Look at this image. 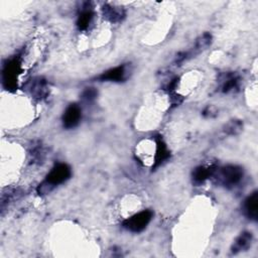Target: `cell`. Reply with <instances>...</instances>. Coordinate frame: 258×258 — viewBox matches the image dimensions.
Here are the masks:
<instances>
[{
  "label": "cell",
  "instance_id": "cell-1",
  "mask_svg": "<svg viewBox=\"0 0 258 258\" xmlns=\"http://www.w3.org/2000/svg\"><path fill=\"white\" fill-rule=\"evenodd\" d=\"M71 167L66 163L55 164L46 175L45 179L38 185V195H46L53 189L54 186L64 182L71 177Z\"/></svg>",
  "mask_w": 258,
  "mask_h": 258
},
{
  "label": "cell",
  "instance_id": "cell-2",
  "mask_svg": "<svg viewBox=\"0 0 258 258\" xmlns=\"http://www.w3.org/2000/svg\"><path fill=\"white\" fill-rule=\"evenodd\" d=\"M215 180L227 188H232L237 185L243 177V169L238 165L229 164L221 168H216L214 174Z\"/></svg>",
  "mask_w": 258,
  "mask_h": 258
},
{
  "label": "cell",
  "instance_id": "cell-3",
  "mask_svg": "<svg viewBox=\"0 0 258 258\" xmlns=\"http://www.w3.org/2000/svg\"><path fill=\"white\" fill-rule=\"evenodd\" d=\"M20 72L21 63L19 57H14L4 64L2 71V81L6 90H14L17 88V80Z\"/></svg>",
  "mask_w": 258,
  "mask_h": 258
},
{
  "label": "cell",
  "instance_id": "cell-4",
  "mask_svg": "<svg viewBox=\"0 0 258 258\" xmlns=\"http://www.w3.org/2000/svg\"><path fill=\"white\" fill-rule=\"evenodd\" d=\"M152 216H153V213L151 211L144 210L125 219L122 223V226L123 228H125L130 232L139 233L147 227V225L150 223L152 219Z\"/></svg>",
  "mask_w": 258,
  "mask_h": 258
},
{
  "label": "cell",
  "instance_id": "cell-5",
  "mask_svg": "<svg viewBox=\"0 0 258 258\" xmlns=\"http://www.w3.org/2000/svg\"><path fill=\"white\" fill-rule=\"evenodd\" d=\"M81 117H82V110L80 106L77 104L69 105L62 115L63 127L68 129L76 127L79 124Z\"/></svg>",
  "mask_w": 258,
  "mask_h": 258
},
{
  "label": "cell",
  "instance_id": "cell-6",
  "mask_svg": "<svg viewBox=\"0 0 258 258\" xmlns=\"http://www.w3.org/2000/svg\"><path fill=\"white\" fill-rule=\"evenodd\" d=\"M126 66H118L116 68L110 69L107 72L103 73L101 76L98 77V79L102 82H122L126 79Z\"/></svg>",
  "mask_w": 258,
  "mask_h": 258
},
{
  "label": "cell",
  "instance_id": "cell-7",
  "mask_svg": "<svg viewBox=\"0 0 258 258\" xmlns=\"http://www.w3.org/2000/svg\"><path fill=\"white\" fill-rule=\"evenodd\" d=\"M244 213L248 219L252 221H257L258 216V192L257 190L253 191L247 199L244 201Z\"/></svg>",
  "mask_w": 258,
  "mask_h": 258
},
{
  "label": "cell",
  "instance_id": "cell-8",
  "mask_svg": "<svg viewBox=\"0 0 258 258\" xmlns=\"http://www.w3.org/2000/svg\"><path fill=\"white\" fill-rule=\"evenodd\" d=\"M252 241H253L252 233H250V232L241 233L237 237V239L234 241L232 248H231V252L233 254H237L239 252L248 250L252 244Z\"/></svg>",
  "mask_w": 258,
  "mask_h": 258
},
{
  "label": "cell",
  "instance_id": "cell-9",
  "mask_svg": "<svg viewBox=\"0 0 258 258\" xmlns=\"http://www.w3.org/2000/svg\"><path fill=\"white\" fill-rule=\"evenodd\" d=\"M102 12L104 18H106L108 21L112 23L120 22L125 17V11L121 7H116L109 4H105L103 6Z\"/></svg>",
  "mask_w": 258,
  "mask_h": 258
},
{
  "label": "cell",
  "instance_id": "cell-10",
  "mask_svg": "<svg viewBox=\"0 0 258 258\" xmlns=\"http://www.w3.org/2000/svg\"><path fill=\"white\" fill-rule=\"evenodd\" d=\"M216 166L215 165H200L198 167L195 168V170L192 171V180L195 183L200 184L203 183L206 179H208L209 177H211L215 170H216Z\"/></svg>",
  "mask_w": 258,
  "mask_h": 258
},
{
  "label": "cell",
  "instance_id": "cell-11",
  "mask_svg": "<svg viewBox=\"0 0 258 258\" xmlns=\"http://www.w3.org/2000/svg\"><path fill=\"white\" fill-rule=\"evenodd\" d=\"M169 157V151L167 149L166 144L163 142V140L158 136L156 139V151L154 156V165L153 168L159 166L162 162H164Z\"/></svg>",
  "mask_w": 258,
  "mask_h": 258
},
{
  "label": "cell",
  "instance_id": "cell-12",
  "mask_svg": "<svg viewBox=\"0 0 258 258\" xmlns=\"http://www.w3.org/2000/svg\"><path fill=\"white\" fill-rule=\"evenodd\" d=\"M86 9H83L82 12L80 13L78 20H77V26L80 30H86L88 29L89 25L91 24L93 17H94V12L91 8L85 7Z\"/></svg>",
  "mask_w": 258,
  "mask_h": 258
},
{
  "label": "cell",
  "instance_id": "cell-13",
  "mask_svg": "<svg viewBox=\"0 0 258 258\" xmlns=\"http://www.w3.org/2000/svg\"><path fill=\"white\" fill-rule=\"evenodd\" d=\"M211 42H212V35L210 33H204L197 39L195 47H194V51L191 53L197 54V53L201 52L206 47H208L211 44Z\"/></svg>",
  "mask_w": 258,
  "mask_h": 258
},
{
  "label": "cell",
  "instance_id": "cell-14",
  "mask_svg": "<svg viewBox=\"0 0 258 258\" xmlns=\"http://www.w3.org/2000/svg\"><path fill=\"white\" fill-rule=\"evenodd\" d=\"M242 129H243V123L240 120H231L223 128L224 132L228 135H236L240 133Z\"/></svg>",
  "mask_w": 258,
  "mask_h": 258
},
{
  "label": "cell",
  "instance_id": "cell-15",
  "mask_svg": "<svg viewBox=\"0 0 258 258\" xmlns=\"http://www.w3.org/2000/svg\"><path fill=\"white\" fill-rule=\"evenodd\" d=\"M238 86H239V78L235 76H231L224 83L222 87V91L223 93H229L231 91H234V89H237Z\"/></svg>",
  "mask_w": 258,
  "mask_h": 258
},
{
  "label": "cell",
  "instance_id": "cell-16",
  "mask_svg": "<svg viewBox=\"0 0 258 258\" xmlns=\"http://www.w3.org/2000/svg\"><path fill=\"white\" fill-rule=\"evenodd\" d=\"M97 95H98V92H97V90L95 88H87L83 92L82 98L85 101H87V102H92V101H94L96 99Z\"/></svg>",
  "mask_w": 258,
  "mask_h": 258
},
{
  "label": "cell",
  "instance_id": "cell-17",
  "mask_svg": "<svg viewBox=\"0 0 258 258\" xmlns=\"http://www.w3.org/2000/svg\"><path fill=\"white\" fill-rule=\"evenodd\" d=\"M213 110H215V108H214V107H212V106H208V107L204 110L203 115H204V116H206V117H212V116H214V115H213V113H214L215 115H217V111H214V112H213Z\"/></svg>",
  "mask_w": 258,
  "mask_h": 258
}]
</instances>
